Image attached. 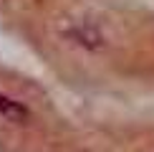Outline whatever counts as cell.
I'll return each mask as SVG.
<instances>
[{"mask_svg": "<svg viewBox=\"0 0 154 152\" xmlns=\"http://www.w3.org/2000/svg\"><path fill=\"white\" fill-rule=\"evenodd\" d=\"M0 117H8V119L20 122V119H28V109H25L20 101L5 97V94H0Z\"/></svg>", "mask_w": 154, "mask_h": 152, "instance_id": "cell-1", "label": "cell"}]
</instances>
